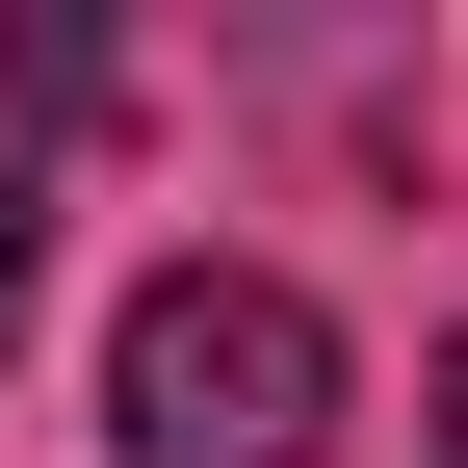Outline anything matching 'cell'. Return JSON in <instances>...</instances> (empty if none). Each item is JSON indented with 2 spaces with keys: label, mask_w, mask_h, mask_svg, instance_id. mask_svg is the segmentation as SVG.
Masks as SVG:
<instances>
[{
  "label": "cell",
  "mask_w": 468,
  "mask_h": 468,
  "mask_svg": "<svg viewBox=\"0 0 468 468\" xmlns=\"http://www.w3.org/2000/svg\"><path fill=\"white\" fill-rule=\"evenodd\" d=\"M104 442L131 468H313L338 442V313L286 261H156L104 338Z\"/></svg>",
  "instance_id": "obj_1"
},
{
  "label": "cell",
  "mask_w": 468,
  "mask_h": 468,
  "mask_svg": "<svg viewBox=\"0 0 468 468\" xmlns=\"http://www.w3.org/2000/svg\"><path fill=\"white\" fill-rule=\"evenodd\" d=\"M0 104H27V131H104L131 52H104V27H0Z\"/></svg>",
  "instance_id": "obj_2"
},
{
  "label": "cell",
  "mask_w": 468,
  "mask_h": 468,
  "mask_svg": "<svg viewBox=\"0 0 468 468\" xmlns=\"http://www.w3.org/2000/svg\"><path fill=\"white\" fill-rule=\"evenodd\" d=\"M27 286H52V183L0 156V365H27Z\"/></svg>",
  "instance_id": "obj_3"
},
{
  "label": "cell",
  "mask_w": 468,
  "mask_h": 468,
  "mask_svg": "<svg viewBox=\"0 0 468 468\" xmlns=\"http://www.w3.org/2000/svg\"><path fill=\"white\" fill-rule=\"evenodd\" d=\"M417 468H468V338H442V390H417Z\"/></svg>",
  "instance_id": "obj_4"
}]
</instances>
